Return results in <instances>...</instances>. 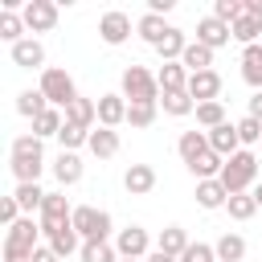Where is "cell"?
Wrapping results in <instances>:
<instances>
[{"label": "cell", "instance_id": "43", "mask_svg": "<svg viewBox=\"0 0 262 262\" xmlns=\"http://www.w3.org/2000/svg\"><path fill=\"white\" fill-rule=\"evenodd\" d=\"M233 127H237V139H242L246 147H250V143H262V123H258V119L246 115V119H237Z\"/></svg>", "mask_w": 262, "mask_h": 262}, {"label": "cell", "instance_id": "41", "mask_svg": "<svg viewBox=\"0 0 262 262\" xmlns=\"http://www.w3.org/2000/svg\"><path fill=\"white\" fill-rule=\"evenodd\" d=\"M57 143H61V151H78L82 143H90V131H86V127H78V123H66V127H61V135H57Z\"/></svg>", "mask_w": 262, "mask_h": 262}, {"label": "cell", "instance_id": "24", "mask_svg": "<svg viewBox=\"0 0 262 262\" xmlns=\"http://www.w3.org/2000/svg\"><path fill=\"white\" fill-rule=\"evenodd\" d=\"M242 78H246V86L262 90V41L242 49Z\"/></svg>", "mask_w": 262, "mask_h": 262}, {"label": "cell", "instance_id": "45", "mask_svg": "<svg viewBox=\"0 0 262 262\" xmlns=\"http://www.w3.org/2000/svg\"><path fill=\"white\" fill-rule=\"evenodd\" d=\"M0 221H4L8 229L20 221V205H16V196H0Z\"/></svg>", "mask_w": 262, "mask_h": 262}, {"label": "cell", "instance_id": "13", "mask_svg": "<svg viewBox=\"0 0 262 262\" xmlns=\"http://www.w3.org/2000/svg\"><path fill=\"white\" fill-rule=\"evenodd\" d=\"M12 66H20V70H41V66H45V45H41L37 37L16 41V45H12ZM45 70H49V66H45Z\"/></svg>", "mask_w": 262, "mask_h": 262}, {"label": "cell", "instance_id": "16", "mask_svg": "<svg viewBox=\"0 0 262 262\" xmlns=\"http://www.w3.org/2000/svg\"><path fill=\"white\" fill-rule=\"evenodd\" d=\"M123 188H127L131 196H147V192L156 188V168H151V164H131V168L123 172Z\"/></svg>", "mask_w": 262, "mask_h": 262}, {"label": "cell", "instance_id": "6", "mask_svg": "<svg viewBox=\"0 0 262 262\" xmlns=\"http://www.w3.org/2000/svg\"><path fill=\"white\" fill-rule=\"evenodd\" d=\"M45 98H49V106H57V111H66L74 98H78V86H74V78L66 74V70H57V66H49V70H41V86H37Z\"/></svg>", "mask_w": 262, "mask_h": 262}, {"label": "cell", "instance_id": "22", "mask_svg": "<svg viewBox=\"0 0 262 262\" xmlns=\"http://www.w3.org/2000/svg\"><path fill=\"white\" fill-rule=\"evenodd\" d=\"M86 147H90V156H98V160H111V156H119V131H111V127H94Z\"/></svg>", "mask_w": 262, "mask_h": 262}, {"label": "cell", "instance_id": "27", "mask_svg": "<svg viewBox=\"0 0 262 262\" xmlns=\"http://www.w3.org/2000/svg\"><path fill=\"white\" fill-rule=\"evenodd\" d=\"M160 106H164V115H172V119L196 115V102H192V94H188V90H172V94H160Z\"/></svg>", "mask_w": 262, "mask_h": 262}, {"label": "cell", "instance_id": "11", "mask_svg": "<svg viewBox=\"0 0 262 262\" xmlns=\"http://www.w3.org/2000/svg\"><path fill=\"white\" fill-rule=\"evenodd\" d=\"M98 37H102L106 45H123V41L131 37V16L119 12V8L102 12V20H98Z\"/></svg>", "mask_w": 262, "mask_h": 262}, {"label": "cell", "instance_id": "7", "mask_svg": "<svg viewBox=\"0 0 262 262\" xmlns=\"http://www.w3.org/2000/svg\"><path fill=\"white\" fill-rule=\"evenodd\" d=\"M70 217H74V209H70V201L61 196V192H45V205H41V233L49 237L53 229H61V225H70Z\"/></svg>", "mask_w": 262, "mask_h": 262}, {"label": "cell", "instance_id": "2", "mask_svg": "<svg viewBox=\"0 0 262 262\" xmlns=\"http://www.w3.org/2000/svg\"><path fill=\"white\" fill-rule=\"evenodd\" d=\"M221 184H225V192L233 196V192H250L254 188V180H258V156L250 151V147H242L237 156H229L225 160V168H221V176H217Z\"/></svg>", "mask_w": 262, "mask_h": 262}, {"label": "cell", "instance_id": "25", "mask_svg": "<svg viewBox=\"0 0 262 262\" xmlns=\"http://www.w3.org/2000/svg\"><path fill=\"white\" fill-rule=\"evenodd\" d=\"M188 246H192V242H188L184 225H164V229H160V242H156V250H164V254L180 258V254H184Z\"/></svg>", "mask_w": 262, "mask_h": 262}, {"label": "cell", "instance_id": "29", "mask_svg": "<svg viewBox=\"0 0 262 262\" xmlns=\"http://www.w3.org/2000/svg\"><path fill=\"white\" fill-rule=\"evenodd\" d=\"M49 250H53V254H57V258H70V254H74V250H82V246H78V229H74V221H70V225H61V229H53V233H49Z\"/></svg>", "mask_w": 262, "mask_h": 262}, {"label": "cell", "instance_id": "51", "mask_svg": "<svg viewBox=\"0 0 262 262\" xmlns=\"http://www.w3.org/2000/svg\"><path fill=\"white\" fill-rule=\"evenodd\" d=\"M119 262H147V258H119Z\"/></svg>", "mask_w": 262, "mask_h": 262}, {"label": "cell", "instance_id": "42", "mask_svg": "<svg viewBox=\"0 0 262 262\" xmlns=\"http://www.w3.org/2000/svg\"><path fill=\"white\" fill-rule=\"evenodd\" d=\"M213 16L225 20V25H233V20L246 16V0H213Z\"/></svg>", "mask_w": 262, "mask_h": 262}, {"label": "cell", "instance_id": "50", "mask_svg": "<svg viewBox=\"0 0 262 262\" xmlns=\"http://www.w3.org/2000/svg\"><path fill=\"white\" fill-rule=\"evenodd\" d=\"M250 192H254V201H258V209H262V184H254Z\"/></svg>", "mask_w": 262, "mask_h": 262}, {"label": "cell", "instance_id": "20", "mask_svg": "<svg viewBox=\"0 0 262 262\" xmlns=\"http://www.w3.org/2000/svg\"><path fill=\"white\" fill-rule=\"evenodd\" d=\"M176 151H180V160H184V168H188V164H196V160L209 151V135H205V131H184V135L176 139Z\"/></svg>", "mask_w": 262, "mask_h": 262}, {"label": "cell", "instance_id": "1", "mask_svg": "<svg viewBox=\"0 0 262 262\" xmlns=\"http://www.w3.org/2000/svg\"><path fill=\"white\" fill-rule=\"evenodd\" d=\"M8 168L16 176V184H37L41 168H45V147L37 135H16L8 147Z\"/></svg>", "mask_w": 262, "mask_h": 262}, {"label": "cell", "instance_id": "19", "mask_svg": "<svg viewBox=\"0 0 262 262\" xmlns=\"http://www.w3.org/2000/svg\"><path fill=\"white\" fill-rule=\"evenodd\" d=\"M135 33H139V37H143V41H147V45L156 49V45H160V41H164V37L172 33V25H168L164 16H156V12H143V16L135 20Z\"/></svg>", "mask_w": 262, "mask_h": 262}, {"label": "cell", "instance_id": "8", "mask_svg": "<svg viewBox=\"0 0 262 262\" xmlns=\"http://www.w3.org/2000/svg\"><path fill=\"white\" fill-rule=\"evenodd\" d=\"M115 250H119V258H147L151 254V237H147L143 225H127V229L115 233Z\"/></svg>", "mask_w": 262, "mask_h": 262}, {"label": "cell", "instance_id": "12", "mask_svg": "<svg viewBox=\"0 0 262 262\" xmlns=\"http://www.w3.org/2000/svg\"><path fill=\"white\" fill-rule=\"evenodd\" d=\"M229 37H233V29H229L225 20H217L213 12L196 20V41H201V45H209V49H221V45H229Z\"/></svg>", "mask_w": 262, "mask_h": 262}, {"label": "cell", "instance_id": "47", "mask_svg": "<svg viewBox=\"0 0 262 262\" xmlns=\"http://www.w3.org/2000/svg\"><path fill=\"white\" fill-rule=\"evenodd\" d=\"M250 119L262 123V90H254V98H250Z\"/></svg>", "mask_w": 262, "mask_h": 262}, {"label": "cell", "instance_id": "21", "mask_svg": "<svg viewBox=\"0 0 262 262\" xmlns=\"http://www.w3.org/2000/svg\"><path fill=\"white\" fill-rule=\"evenodd\" d=\"M53 176H57L61 188L78 184V180H82V156H78V151H61V156L53 160Z\"/></svg>", "mask_w": 262, "mask_h": 262}, {"label": "cell", "instance_id": "4", "mask_svg": "<svg viewBox=\"0 0 262 262\" xmlns=\"http://www.w3.org/2000/svg\"><path fill=\"white\" fill-rule=\"evenodd\" d=\"M127 102H160V82H156V74L147 70V66H127L123 70V90H119Z\"/></svg>", "mask_w": 262, "mask_h": 262}, {"label": "cell", "instance_id": "32", "mask_svg": "<svg viewBox=\"0 0 262 262\" xmlns=\"http://www.w3.org/2000/svg\"><path fill=\"white\" fill-rule=\"evenodd\" d=\"M45 111H49V98H45L41 90H20V94H16V115L37 119V115H45Z\"/></svg>", "mask_w": 262, "mask_h": 262}, {"label": "cell", "instance_id": "44", "mask_svg": "<svg viewBox=\"0 0 262 262\" xmlns=\"http://www.w3.org/2000/svg\"><path fill=\"white\" fill-rule=\"evenodd\" d=\"M180 262H217V250H213L209 242H192V246L180 254Z\"/></svg>", "mask_w": 262, "mask_h": 262}, {"label": "cell", "instance_id": "31", "mask_svg": "<svg viewBox=\"0 0 262 262\" xmlns=\"http://www.w3.org/2000/svg\"><path fill=\"white\" fill-rule=\"evenodd\" d=\"M184 49H188V37H184V29H172L160 45H156V53H160V61H180L184 57Z\"/></svg>", "mask_w": 262, "mask_h": 262}, {"label": "cell", "instance_id": "17", "mask_svg": "<svg viewBox=\"0 0 262 262\" xmlns=\"http://www.w3.org/2000/svg\"><path fill=\"white\" fill-rule=\"evenodd\" d=\"M156 82H160V94L188 90V70H184L180 61H160V70H156Z\"/></svg>", "mask_w": 262, "mask_h": 262}, {"label": "cell", "instance_id": "30", "mask_svg": "<svg viewBox=\"0 0 262 262\" xmlns=\"http://www.w3.org/2000/svg\"><path fill=\"white\" fill-rule=\"evenodd\" d=\"M213 250H217V262H242L246 258V237L242 233H221Z\"/></svg>", "mask_w": 262, "mask_h": 262}, {"label": "cell", "instance_id": "49", "mask_svg": "<svg viewBox=\"0 0 262 262\" xmlns=\"http://www.w3.org/2000/svg\"><path fill=\"white\" fill-rule=\"evenodd\" d=\"M147 262H180V258H172V254H164V250H151Z\"/></svg>", "mask_w": 262, "mask_h": 262}, {"label": "cell", "instance_id": "36", "mask_svg": "<svg viewBox=\"0 0 262 262\" xmlns=\"http://www.w3.org/2000/svg\"><path fill=\"white\" fill-rule=\"evenodd\" d=\"M229 29H233V41H242V49L262 41V20H254V16H242V20H233Z\"/></svg>", "mask_w": 262, "mask_h": 262}, {"label": "cell", "instance_id": "33", "mask_svg": "<svg viewBox=\"0 0 262 262\" xmlns=\"http://www.w3.org/2000/svg\"><path fill=\"white\" fill-rule=\"evenodd\" d=\"M221 168H225V160H221L213 147H209V151H205L196 164H188V172H192L196 180H217V176H221Z\"/></svg>", "mask_w": 262, "mask_h": 262}, {"label": "cell", "instance_id": "9", "mask_svg": "<svg viewBox=\"0 0 262 262\" xmlns=\"http://www.w3.org/2000/svg\"><path fill=\"white\" fill-rule=\"evenodd\" d=\"M20 16H25V29L29 33H49L57 25V4L53 0H29L20 8Z\"/></svg>", "mask_w": 262, "mask_h": 262}, {"label": "cell", "instance_id": "40", "mask_svg": "<svg viewBox=\"0 0 262 262\" xmlns=\"http://www.w3.org/2000/svg\"><path fill=\"white\" fill-rule=\"evenodd\" d=\"M221 123H229V119H225V106H221V102H201V106H196V127L213 131V127H221Z\"/></svg>", "mask_w": 262, "mask_h": 262}, {"label": "cell", "instance_id": "3", "mask_svg": "<svg viewBox=\"0 0 262 262\" xmlns=\"http://www.w3.org/2000/svg\"><path fill=\"white\" fill-rule=\"evenodd\" d=\"M37 237H41V221L20 217V221L4 233V262H29L33 250H37Z\"/></svg>", "mask_w": 262, "mask_h": 262}, {"label": "cell", "instance_id": "5", "mask_svg": "<svg viewBox=\"0 0 262 262\" xmlns=\"http://www.w3.org/2000/svg\"><path fill=\"white\" fill-rule=\"evenodd\" d=\"M74 229H78V237L82 242H111V213L106 209H94V205H78L74 209Z\"/></svg>", "mask_w": 262, "mask_h": 262}, {"label": "cell", "instance_id": "34", "mask_svg": "<svg viewBox=\"0 0 262 262\" xmlns=\"http://www.w3.org/2000/svg\"><path fill=\"white\" fill-rule=\"evenodd\" d=\"M0 37H4L8 45L25 41V16H20V12H12V8H4V12H0Z\"/></svg>", "mask_w": 262, "mask_h": 262}, {"label": "cell", "instance_id": "26", "mask_svg": "<svg viewBox=\"0 0 262 262\" xmlns=\"http://www.w3.org/2000/svg\"><path fill=\"white\" fill-rule=\"evenodd\" d=\"M180 66H184L188 74H201V70H213V49H209V45H201V41H188V49H184V57H180Z\"/></svg>", "mask_w": 262, "mask_h": 262}, {"label": "cell", "instance_id": "39", "mask_svg": "<svg viewBox=\"0 0 262 262\" xmlns=\"http://www.w3.org/2000/svg\"><path fill=\"white\" fill-rule=\"evenodd\" d=\"M82 262H119V250L111 242H82Z\"/></svg>", "mask_w": 262, "mask_h": 262}, {"label": "cell", "instance_id": "35", "mask_svg": "<svg viewBox=\"0 0 262 262\" xmlns=\"http://www.w3.org/2000/svg\"><path fill=\"white\" fill-rule=\"evenodd\" d=\"M225 209H229L233 221H250V217L258 213V201H254V192H233V196L225 201Z\"/></svg>", "mask_w": 262, "mask_h": 262}, {"label": "cell", "instance_id": "37", "mask_svg": "<svg viewBox=\"0 0 262 262\" xmlns=\"http://www.w3.org/2000/svg\"><path fill=\"white\" fill-rule=\"evenodd\" d=\"M156 111H160V102H131V106H127V123H131L135 131H143V127L156 123Z\"/></svg>", "mask_w": 262, "mask_h": 262}, {"label": "cell", "instance_id": "10", "mask_svg": "<svg viewBox=\"0 0 262 262\" xmlns=\"http://www.w3.org/2000/svg\"><path fill=\"white\" fill-rule=\"evenodd\" d=\"M188 94L192 102H221V74L217 70H201V74H188Z\"/></svg>", "mask_w": 262, "mask_h": 262}, {"label": "cell", "instance_id": "48", "mask_svg": "<svg viewBox=\"0 0 262 262\" xmlns=\"http://www.w3.org/2000/svg\"><path fill=\"white\" fill-rule=\"evenodd\" d=\"M246 16H254V20H262V0H246Z\"/></svg>", "mask_w": 262, "mask_h": 262}, {"label": "cell", "instance_id": "15", "mask_svg": "<svg viewBox=\"0 0 262 262\" xmlns=\"http://www.w3.org/2000/svg\"><path fill=\"white\" fill-rule=\"evenodd\" d=\"M205 135H209V147H213L221 160H229V156L242 151V139H237V127H233V123H221V127H213V131H205Z\"/></svg>", "mask_w": 262, "mask_h": 262}, {"label": "cell", "instance_id": "14", "mask_svg": "<svg viewBox=\"0 0 262 262\" xmlns=\"http://www.w3.org/2000/svg\"><path fill=\"white\" fill-rule=\"evenodd\" d=\"M127 98L123 94H98V127H119V123H127Z\"/></svg>", "mask_w": 262, "mask_h": 262}, {"label": "cell", "instance_id": "18", "mask_svg": "<svg viewBox=\"0 0 262 262\" xmlns=\"http://www.w3.org/2000/svg\"><path fill=\"white\" fill-rule=\"evenodd\" d=\"M66 123H78V127H86V131H94V123H98V98H74L70 106H66Z\"/></svg>", "mask_w": 262, "mask_h": 262}, {"label": "cell", "instance_id": "38", "mask_svg": "<svg viewBox=\"0 0 262 262\" xmlns=\"http://www.w3.org/2000/svg\"><path fill=\"white\" fill-rule=\"evenodd\" d=\"M16 205H20V213H41V205H45V192H41V184H16Z\"/></svg>", "mask_w": 262, "mask_h": 262}, {"label": "cell", "instance_id": "28", "mask_svg": "<svg viewBox=\"0 0 262 262\" xmlns=\"http://www.w3.org/2000/svg\"><path fill=\"white\" fill-rule=\"evenodd\" d=\"M61 127H66V111H57V106H49L45 115H37V119H33V135H37V139H49V135L57 139V135H61Z\"/></svg>", "mask_w": 262, "mask_h": 262}, {"label": "cell", "instance_id": "23", "mask_svg": "<svg viewBox=\"0 0 262 262\" xmlns=\"http://www.w3.org/2000/svg\"><path fill=\"white\" fill-rule=\"evenodd\" d=\"M196 205L201 209H225V201H229V192H225V184L221 180H196Z\"/></svg>", "mask_w": 262, "mask_h": 262}, {"label": "cell", "instance_id": "46", "mask_svg": "<svg viewBox=\"0 0 262 262\" xmlns=\"http://www.w3.org/2000/svg\"><path fill=\"white\" fill-rule=\"evenodd\" d=\"M29 262H61V258H57V254H53V250H49V246H37V250H33V258H29Z\"/></svg>", "mask_w": 262, "mask_h": 262}]
</instances>
